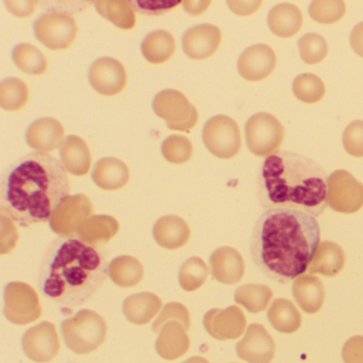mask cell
I'll list each match as a JSON object with an SVG mask.
<instances>
[{
	"label": "cell",
	"instance_id": "6da1fadb",
	"mask_svg": "<svg viewBox=\"0 0 363 363\" xmlns=\"http://www.w3.org/2000/svg\"><path fill=\"white\" fill-rule=\"evenodd\" d=\"M320 243L314 216L296 210H265L252 229L250 256L264 275L286 284L307 271Z\"/></svg>",
	"mask_w": 363,
	"mask_h": 363
},
{
	"label": "cell",
	"instance_id": "7a4b0ae2",
	"mask_svg": "<svg viewBox=\"0 0 363 363\" xmlns=\"http://www.w3.org/2000/svg\"><path fill=\"white\" fill-rule=\"evenodd\" d=\"M69 192V176L61 161L44 152H31L4 174L0 213L23 227L46 223Z\"/></svg>",
	"mask_w": 363,
	"mask_h": 363
},
{
	"label": "cell",
	"instance_id": "3957f363",
	"mask_svg": "<svg viewBox=\"0 0 363 363\" xmlns=\"http://www.w3.org/2000/svg\"><path fill=\"white\" fill-rule=\"evenodd\" d=\"M109 276L105 254L82 240L58 239L46 250L39 288L46 299L65 308L84 305Z\"/></svg>",
	"mask_w": 363,
	"mask_h": 363
},
{
	"label": "cell",
	"instance_id": "277c9868",
	"mask_svg": "<svg viewBox=\"0 0 363 363\" xmlns=\"http://www.w3.org/2000/svg\"><path fill=\"white\" fill-rule=\"evenodd\" d=\"M327 182L326 172L311 159L278 152L261 167L259 201L265 210H296L318 218L327 207Z\"/></svg>",
	"mask_w": 363,
	"mask_h": 363
},
{
	"label": "cell",
	"instance_id": "5b68a950",
	"mask_svg": "<svg viewBox=\"0 0 363 363\" xmlns=\"http://www.w3.org/2000/svg\"><path fill=\"white\" fill-rule=\"evenodd\" d=\"M61 331L65 344L72 352L78 354H90L105 342L107 324L97 312L84 309L63 320Z\"/></svg>",
	"mask_w": 363,
	"mask_h": 363
},
{
	"label": "cell",
	"instance_id": "8992f818",
	"mask_svg": "<svg viewBox=\"0 0 363 363\" xmlns=\"http://www.w3.org/2000/svg\"><path fill=\"white\" fill-rule=\"evenodd\" d=\"M284 133L281 122L267 112L250 116L245 125L246 143L255 156L269 157L278 152Z\"/></svg>",
	"mask_w": 363,
	"mask_h": 363
},
{
	"label": "cell",
	"instance_id": "52a82bcc",
	"mask_svg": "<svg viewBox=\"0 0 363 363\" xmlns=\"http://www.w3.org/2000/svg\"><path fill=\"white\" fill-rule=\"evenodd\" d=\"M152 109L171 130L189 131L199 121L196 108L177 90H163L155 96Z\"/></svg>",
	"mask_w": 363,
	"mask_h": 363
},
{
	"label": "cell",
	"instance_id": "ba28073f",
	"mask_svg": "<svg viewBox=\"0 0 363 363\" xmlns=\"http://www.w3.org/2000/svg\"><path fill=\"white\" fill-rule=\"evenodd\" d=\"M33 31L38 41L48 50H63L71 48L75 41L78 27L69 13L50 11L37 18Z\"/></svg>",
	"mask_w": 363,
	"mask_h": 363
},
{
	"label": "cell",
	"instance_id": "9c48e42d",
	"mask_svg": "<svg viewBox=\"0 0 363 363\" xmlns=\"http://www.w3.org/2000/svg\"><path fill=\"white\" fill-rule=\"evenodd\" d=\"M203 141L213 156L220 159L233 158L241 150L239 125L229 116H213L203 126Z\"/></svg>",
	"mask_w": 363,
	"mask_h": 363
},
{
	"label": "cell",
	"instance_id": "30bf717a",
	"mask_svg": "<svg viewBox=\"0 0 363 363\" xmlns=\"http://www.w3.org/2000/svg\"><path fill=\"white\" fill-rule=\"evenodd\" d=\"M5 315L16 325H26L41 318L42 306L37 291L22 281L9 282L5 289Z\"/></svg>",
	"mask_w": 363,
	"mask_h": 363
},
{
	"label": "cell",
	"instance_id": "8fae6325",
	"mask_svg": "<svg viewBox=\"0 0 363 363\" xmlns=\"http://www.w3.org/2000/svg\"><path fill=\"white\" fill-rule=\"evenodd\" d=\"M327 205L339 213L359 211L363 207V184L350 172H333L327 182Z\"/></svg>",
	"mask_w": 363,
	"mask_h": 363
},
{
	"label": "cell",
	"instance_id": "7c38bea8",
	"mask_svg": "<svg viewBox=\"0 0 363 363\" xmlns=\"http://www.w3.org/2000/svg\"><path fill=\"white\" fill-rule=\"evenodd\" d=\"M92 201L84 194L69 196L52 213L50 227L55 233L62 238L77 235L79 225L93 213Z\"/></svg>",
	"mask_w": 363,
	"mask_h": 363
},
{
	"label": "cell",
	"instance_id": "4fadbf2b",
	"mask_svg": "<svg viewBox=\"0 0 363 363\" xmlns=\"http://www.w3.org/2000/svg\"><path fill=\"white\" fill-rule=\"evenodd\" d=\"M23 350L30 360L38 363L52 361L60 350V340L56 326L50 322H42L25 333Z\"/></svg>",
	"mask_w": 363,
	"mask_h": 363
},
{
	"label": "cell",
	"instance_id": "5bb4252c",
	"mask_svg": "<svg viewBox=\"0 0 363 363\" xmlns=\"http://www.w3.org/2000/svg\"><path fill=\"white\" fill-rule=\"evenodd\" d=\"M89 82L99 94L114 96L126 86L127 72L120 61L111 57H103L91 65Z\"/></svg>",
	"mask_w": 363,
	"mask_h": 363
},
{
	"label": "cell",
	"instance_id": "9a60e30c",
	"mask_svg": "<svg viewBox=\"0 0 363 363\" xmlns=\"http://www.w3.org/2000/svg\"><path fill=\"white\" fill-rule=\"evenodd\" d=\"M203 326L207 333L220 341L235 340L243 335L246 328V318L238 306L226 309L209 310L203 316Z\"/></svg>",
	"mask_w": 363,
	"mask_h": 363
},
{
	"label": "cell",
	"instance_id": "2e32d148",
	"mask_svg": "<svg viewBox=\"0 0 363 363\" xmlns=\"http://www.w3.org/2000/svg\"><path fill=\"white\" fill-rule=\"evenodd\" d=\"M237 354L248 363H271L275 356V342L260 324L248 326L243 339L237 344Z\"/></svg>",
	"mask_w": 363,
	"mask_h": 363
},
{
	"label": "cell",
	"instance_id": "e0dca14e",
	"mask_svg": "<svg viewBox=\"0 0 363 363\" xmlns=\"http://www.w3.org/2000/svg\"><path fill=\"white\" fill-rule=\"evenodd\" d=\"M277 65L275 52L265 44H257L246 48L239 60L238 71L244 79L257 82L269 77Z\"/></svg>",
	"mask_w": 363,
	"mask_h": 363
},
{
	"label": "cell",
	"instance_id": "ac0fdd59",
	"mask_svg": "<svg viewBox=\"0 0 363 363\" xmlns=\"http://www.w3.org/2000/svg\"><path fill=\"white\" fill-rule=\"evenodd\" d=\"M222 42V31L211 24H201L189 29L182 37V50L193 60L209 58Z\"/></svg>",
	"mask_w": 363,
	"mask_h": 363
},
{
	"label": "cell",
	"instance_id": "d6986e66",
	"mask_svg": "<svg viewBox=\"0 0 363 363\" xmlns=\"http://www.w3.org/2000/svg\"><path fill=\"white\" fill-rule=\"evenodd\" d=\"M210 267L214 279L224 284H238L245 273L243 257L229 246L214 250L210 257Z\"/></svg>",
	"mask_w": 363,
	"mask_h": 363
},
{
	"label": "cell",
	"instance_id": "ffe728a7",
	"mask_svg": "<svg viewBox=\"0 0 363 363\" xmlns=\"http://www.w3.org/2000/svg\"><path fill=\"white\" fill-rule=\"evenodd\" d=\"M65 133V128L56 118H42L28 127L26 141L33 150L48 154L60 146Z\"/></svg>",
	"mask_w": 363,
	"mask_h": 363
},
{
	"label": "cell",
	"instance_id": "44dd1931",
	"mask_svg": "<svg viewBox=\"0 0 363 363\" xmlns=\"http://www.w3.org/2000/svg\"><path fill=\"white\" fill-rule=\"evenodd\" d=\"M190 348V337L184 325L178 320H169L159 331L156 350L165 360H175L184 356Z\"/></svg>",
	"mask_w": 363,
	"mask_h": 363
},
{
	"label": "cell",
	"instance_id": "7402d4cb",
	"mask_svg": "<svg viewBox=\"0 0 363 363\" xmlns=\"http://www.w3.org/2000/svg\"><path fill=\"white\" fill-rule=\"evenodd\" d=\"M60 161L69 173L84 176L89 173L92 162L90 150L84 140L77 135H69L59 146Z\"/></svg>",
	"mask_w": 363,
	"mask_h": 363
},
{
	"label": "cell",
	"instance_id": "603a6c76",
	"mask_svg": "<svg viewBox=\"0 0 363 363\" xmlns=\"http://www.w3.org/2000/svg\"><path fill=\"white\" fill-rule=\"evenodd\" d=\"M155 240L165 250H178L188 243L191 230L186 220L177 216L159 218L152 229Z\"/></svg>",
	"mask_w": 363,
	"mask_h": 363
},
{
	"label": "cell",
	"instance_id": "cb8c5ba5",
	"mask_svg": "<svg viewBox=\"0 0 363 363\" xmlns=\"http://www.w3.org/2000/svg\"><path fill=\"white\" fill-rule=\"evenodd\" d=\"M120 230L118 220L111 216H93L84 220L77 229L79 240L89 245H105L109 243Z\"/></svg>",
	"mask_w": 363,
	"mask_h": 363
},
{
	"label": "cell",
	"instance_id": "d4e9b609",
	"mask_svg": "<svg viewBox=\"0 0 363 363\" xmlns=\"http://www.w3.org/2000/svg\"><path fill=\"white\" fill-rule=\"evenodd\" d=\"M130 173L128 167L120 159H101L95 163L92 179L97 186L106 191L118 190L128 184Z\"/></svg>",
	"mask_w": 363,
	"mask_h": 363
},
{
	"label": "cell",
	"instance_id": "484cf974",
	"mask_svg": "<svg viewBox=\"0 0 363 363\" xmlns=\"http://www.w3.org/2000/svg\"><path fill=\"white\" fill-rule=\"evenodd\" d=\"M292 293L299 307L307 313H316L324 303V286L316 276L301 275L297 277L292 284Z\"/></svg>",
	"mask_w": 363,
	"mask_h": 363
},
{
	"label": "cell",
	"instance_id": "4316f807",
	"mask_svg": "<svg viewBox=\"0 0 363 363\" xmlns=\"http://www.w3.org/2000/svg\"><path fill=\"white\" fill-rule=\"evenodd\" d=\"M269 30L279 38L288 39L299 33L303 26V14L296 6L281 4L272 8L267 16Z\"/></svg>",
	"mask_w": 363,
	"mask_h": 363
},
{
	"label": "cell",
	"instance_id": "83f0119b",
	"mask_svg": "<svg viewBox=\"0 0 363 363\" xmlns=\"http://www.w3.org/2000/svg\"><path fill=\"white\" fill-rule=\"evenodd\" d=\"M345 265V254L339 244L333 241L320 242L311 263H310V274L333 277L343 269Z\"/></svg>",
	"mask_w": 363,
	"mask_h": 363
},
{
	"label": "cell",
	"instance_id": "f1b7e54d",
	"mask_svg": "<svg viewBox=\"0 0 363 363\" xmlns=\"http://www.w3.org/2000/svg\"><path fill=\"white\" fill-rule=\"evenodd\" d=\"M162 307V301L154 293L141 292L131 295L123 303V312L129 322L145 325L152 320Z\"/></svg>",
	"mask_w": 363,
	"mask_h": 363
},
{
	"label": "cell",
	"instance_id": "f546056e",
	"mask_svg": "<svg viewBox=\"0 0 363 363\" xmlns=\"http://www.w3.org/2000/svg\"><path fill=\"white\" fill-rule=\"evenodd\" d=\"M142 55L152 65H162L175 54L176 41L173 35L165 30L148 33L141 44Z\"/></svg>",
	"mask_w": 363,
	"mask_h": 363
},
{
	"label": "cell",
	"instance_id": "4dcf8cb0",
	"mask_svg": "<svg viewBox=\"0 0 363 363\" xmlns=\"http://www.w3.org/2000/svg\"><path fill=\"white\" fill-rule=\"evenodd\" d=\"M267 320L281 333H295L301 325V316L294 303L289 299L277 298L267 310Z\"/></svg>",
	"mask_w": 363,
	"mask_h": 363
},
{
	"label": "cell",
	"instance_id": "1f68e13d",
	"mask_svg": "<svg viewBox=\"0 0 363 363\" xmlns=\"http://www.w3.org/2000/svg\"><path fill=\"white\" fill-rule=\"evenodd\" d=\"M109 276L116 286L131 288L143 279L144 267L135 257H116L109 264Z\"/></svg>",
	"mask_w": 363,
	"mask_h": 363
},
{
	"label": "cell",
	"instance_id": "d6a6232c",
	"mask_svg": "<svg viewBox=\"0 0 363 363\" xmlns=\"http://www.w3.org/2000/svg\"><path fill=\"white\" fill-rule=\"evenodd\" d=\"M95 9L99 16L123 30H129L135 26V11L131 1L127 0H111V1H95Z\"/></svg>",
	"mask_w": 363,
	"mask_h": 363
},
{
	"label": "cell",
	"instance_id": "836d02e7",
	"mask_svg": "<svg viewBox=\"0 0 363 363\" xmlns=\"http://www.w3.org/2000/svg\"><path fill=\"white\" fill-rule=\"evenodd\" d=\"M272 297L273 291L264 284H244L238 288L235 293V303L243 306L250 313L264 311Z\"/></svg>",
	"mask_w": 363,
	"mask_h": 363
},
{
	"label": "cell",
	"instance_id": "e575fe53",
	"mask_svg": "<svg viewBox=\"0 0 363 363\" xmlns=\"http://www.w3.org/2000/svg\"><path fill=\"white\" fill-rule=\"evenodd\" d=\"M14 65L29 75H43L48 71V62L41 50L30 44H18L12 52Z\"/></svg>",
	"mask_w": 363,
	"mask_h": 363
},
{
	"label": "cell",
	"instance_id": "d590c367",
	"mask_svg": "<svg viewBox=\"0 0 363 363\" xmlns=\"http://www.w3.org/2000/svg\"><path fill=\"white\" fill-rule=\"evenodd\" d=\"M28 101V86L23 80L10 77L0 84V107L6 111H18Z\"/></svg>",
	"mask_w": 363,
	"mask_h": 363
},
{
	"label": "cell",
	"instance_id": "8d00e7d4",
	"mask_svg": "<svg viewBox=\"0 0 363 363\" xmlns=\"http://www.w3.org/2000/svg\"><path fill=\"white\" fill-rule=\"evenodd\" d=\"M208 277V267L199 257H191L180 267L179 284L184 291L193 292L201 288Z\"/></svg>",
	"mask_w": 363,
	"mask_h": 363
},
{
	"label": "cell",
	"instance_id": "74e56055",
	"mask_svg": "<svg viewBox=\"0 0 363 363\" xmlns=\"http://www.w3.org/2000/svg\"><path fill=\"white\" fill-rule=\"evenodd\" d=\"M293 93L297 99L306 104H315L324 97L325 84L314 74H301L293 82Z\"/></svg>",
	"mask_w": 363,
	"mask_h": 363
},
{
	"label": "cell",
	"instance_id": "f35d334b",
	"mask_svg": "<svg viewBox=\"0 0 363 363\" xmlns=\"http://www.w3.org/2000/svg\"><path fill=\"white\" fill-rule=\"evenodd\" d=\"M299 54L301 60L307 65H318L326 58L328 44L324 37L318 33H307L298 41Z\"/></svg>",
	"mask_w": 363,
	"mask_h": 363
},
{
	"label": "cell",
	"instance_id": "ab89813d",
	"mask_svg": "<svg viewBox=\"0 0 363 363\" xmlns=\"http://www.w3.org/2000/svg\"><path fill=\"white\" fill-rule=\"evenodd\" d=\"M308 11L312 20L315 22L330 25L339 22L343 18L346 12V5L341 0H335V1L316 0L310 4Z\"/></svg>",
	"mask_w": 363,
	"mask_h": 363
},
{
	"label": "cell",
	"instance_id": "60d3db41",
	"mask_svg": "<svg viewBox=\"0 0 363 363\" xmlns=\"http://www.w3.org/2000/svg\"><path fill=\"white\" fill-rule=\"evenodd\" d=\"M161 152L165 160L169 162L184 164L192 157L193 146L188 138L173 135L164 140L161 146Z\"/></svg>",
	"mask_w": 363,
	"mask_h": 363
},
{
	"label": "cell",
	"instance_id": "b9f144b4",
	"mask_svg": "<svg viewBox=\"0 0 363 363\" xmlns=\"http://www.w3.org/2000/svg\"><path fill=\"white\" fill-rule=\"evenodd\" d=\"M169 320H178L184 325L186 330L190 329L191 318L190 312L186 309V306L179 303H169L163 307L160 315L155 320L152 325V331L154 333H159Z\"/></svg>",
	"mask_w": 363,
	"mask_h": 363
},
{
	"label": "cell",
	"instance_id": "7bdbcfd3",
	"mask_svg": "<svg viewBox=\"0 0 363 363\" xmlns=\"http://www.w3.org/2000/svg\"><path fill=\"white\" fill-rule=\"evenodd\" d=\"M343 146L350 156L363 157V121H354L343 133Z\"/></svg>",
	"mask_w": 363,
	"mask_h": 363
},
{
	"label": "cell",
	"instance_id": "ee69618b",
	"mask_svg": "<svg viewBox=\"0 0 363 363\" xmlns=\"http://www.w3.org/2000/svg\"><path fill=\"white\" fill-rule=\"evenodd\" d=\"M133 9L139 13L146 14V16H161L167 13L169 10L179 6L182 1H131Z\"/></svg>",
	"mask_w": 363,
	"mask_h": 363
},
{
	"label": "cell",
	"instance_id": "f6af8a7d",
	"mask_svg": "<svg viewBox=\"0 0 363 363\" xmlns=\"http://www.w3.org/2000/svg\"><path fill=\"white\" fill-rule=\"evenodd\" d=\"M342 358L344 363H363V335H354L345 342Z\"/></svg>",
	"mask_w": 363,
	"mask_h": 363
},
{
	"label": "cell",
	"instance_id": "bcb514c9",
	"mask_svg": "<svg viewBox=\"0 0 363 363\" xmlns=\"http://www.w3.org/2000/svg\"><path fill=\"white\" fill-rule=\"evenodd\" d=\"M8 10L18 18L30 16L37 9V1H6Z\"/></svg>",
	"mask_w": 363,
	"mask_h": 363
},
{
	"label": "cell",
	"instance_id": "7dc6e473",
	"mask_svg": "<svg viewBox=\"0 0 363 363\" xmlns=\"http://www.w3.org/2000/svg\"><path fill=\"white\" fill-rule=\"evenodd\" d=\"M350 42L352 50L363 58V22L354 27L350 33Z\"/></svg>",
	"mask_w": 363,
	"mask_h": 363
},
{
	"label": "cell",
	"instance_id": "c3c4849f",
	"mask_svg": "<svg viewBox=\"0 0 363 363\" xmlns=\"http://www.w3.org/2000/svg\"><path fill=\"white\" fill-rule=\"evenodd\" d=\"M229 8L233 10L235 13L238 16H250V14L254 13L256 10L260 8V1H256V3H252V5L246 7L248 3H242V1H228Z\"/></svg>",
	"mask_w": 363,
	"mask_h": 363
},
{
	"label": "cell",
	"instance_id": "681fc988",
	"mask_svg": "<svg viewBox=\"0 0 363 363\" xmlns=\"http://www.w3.org/2000/svg\"><path fill=\"white\" fill-rule=\"evenodd\" d=\"M210 1H184V10L191 16H199L209 7Z\"/></svg>",
	"mask_w": 363,
	"mask_h": 363
},
{
	"label": "cell",
	"instance_id": "f907efd6",
	"mask_svg": "<svg viewBox=\"0 0 363 363\" xmlns=\"http://www.w3.org/2000/svg\"><path fill=\"white\" fill-rule=\"evenodd\" d=\"M182 363H209L207 359L203 358L201 356L192 357V358L188 359Z\"/></svg>",
	"mask_w": 363,
	"mask_h": 363
}]
</instances>
